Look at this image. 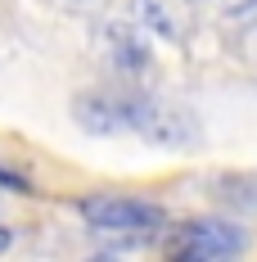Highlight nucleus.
Instances as JSON below:
<instances>
[{
	"instance_id": "obj_2",
	"label": "nucleus",
	"mask_w": 257,
	"mask_h": 262,
	"mask_svg": "<svg viewBox=\"0 0 257 262\" xmlns=\"http://www.w3.org/2000/svg\"><path fill=\"white\" fill-rule=\"evenodd\" d=\"M81 217L90 231L113 239H149L167 226V212L149 199H131V194H95L81 199Z\"/></svg>"
},
{
	"instance_id": "obj_6",
	"label": "nucleus",
	"mask_w": 257,
	"mask_h": 262,
	"mask_svg": "<svg viewBox=\"0 0 257 262\" xmlns=\"http://www.w3.org/2000/svg\"><path fill=\"white\" fill-rule=\"evenodd\" d=\"M5 249H9V231L0 226V253H5Z\"/></svg>"
},
{
	"instance_id": "obj_3",
	"label": "nucleus",
	"mask_w": 257,
	"mask_h": 262,
	"mask_svg": "<svg viewBox=\"0 0 257 262\" xmlns=\"http://www.w3.org/2000/svg\"><path fill=\"white\" fill-rule=\"evenodd\" d=\"M248 249V235L235 226V222H185L176 235L167 239V253L176 258H190V262H212V258H235Z\"/></svg>"
},
{
	"instance_id": "obj_1",
	"label": "nucleus",
	"mask_w": 257,
	"mask_h": 262,
	"mask_svg": "<svg viewBox=\"0 0 257 262\" xmlns=\"http://www.w3.org/2000/svg\"><path fill=\"white\" fill-rule=\"evenodd\" d=\"M77 122L86 131H100V136H113V131H135L154 145H190L194 140V122L185 108L158 104L149 95H135V91H95V95H81L77 104Z\"/></svg>"
},
{
	"instance_id": "obj_4",
	"label": "nucleus",
	"mask_w": 257,
	"mask_h": 262,
	"mask_svg": "<svg viewBox=\"0 0 257 262\" xmlns=\"http://www.w3.org/2000/svg\"><path fill=\"white\" fill-rule=\"evenodd\" d=\"M131 9H135V23L145 32H154L172 46H180L190 36V23H194L190 0H131Z\"/></svg>"
},
{
	"instance_id": "obj_5",
	"label": "nucleus",
	"mask_w": 257,
	"mask_h": 262,
	"mask_svg": "<svg viewBox=\"0 0 257 262\" xmlns=\"http://www.w3.org/2000/svg\"><path fill=\"white\" fill-rule=\"evenodd\" d=\"M104 41H108V59H113V68L118 73H127V77H135V73H145L149 68V50H145V41H140V32L127 23L108 27L104 32Z\"/></svg>"
}]
</instances>
